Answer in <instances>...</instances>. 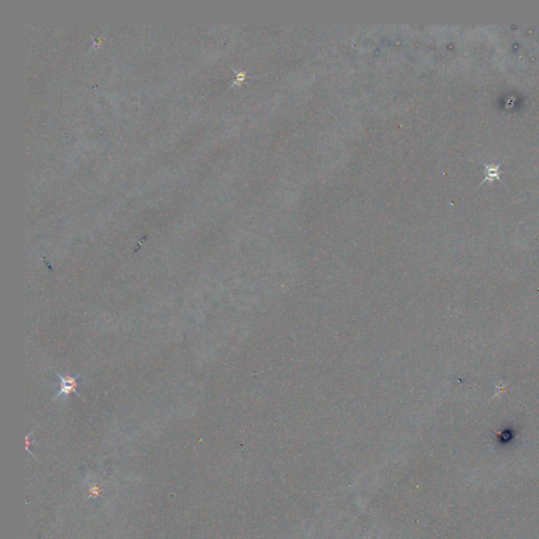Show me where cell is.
Returning <instances> with one entry per match:
<instances>
[{"label":"cell","mask_w":539,"mask_h":539,"mask_svg":"<svg viewBox=\"0 0 539 539\" xmlns=\"http://www.w3.org/2000/svg\"><path fill=\"white\" fill-rule=\"evenodd\" d=\"M59 377V379L61 380V384H60V390L58 392V395L57 396H61V395H68L71 394V393H76V388H77V381H76V378H74V377H71V376H61V375H57Z\"/></svg>","instance_id":"cell-1"}]
</instances>
